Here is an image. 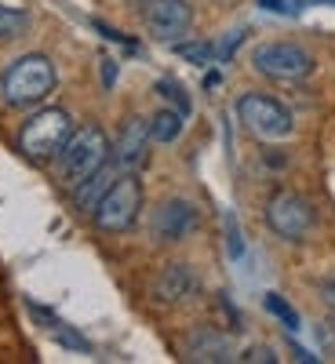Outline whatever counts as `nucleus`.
<instances>
[{
  "label": "nucleus",
  "mask_w": 335,
  "mask_h": 364,
  "mask_svg": "<svg viewBox=\"0 0 335 364\" xmlns=\"http://www.w3.org/2000/svg\"><path fill=\"white\" fill-rule=\"evenodd\" d=\"M55 66L48 55H22L8 66L4 80H0V91H4V102L15 109H29L44 102L55 91Z\"/></svg>",
  "instance_id": "obj_1"
},
{
  "label": "nucleus",
  "mask_w": 335,
  "mask_h": 364,
  "mask_svg": "<svg viewBox=\"0 0 335 364\" xmlns=\"http://www.w3.org/2000/svg\"><path fill=\"white\" fill-rule=\"evenodd\" d=\"M113 154V146L106 139V132L99 124H84L73 128V135L66 139V146L58 149V178L73 190L77 182H84L87 175H95Z\"/></svg>",
  "instance_id": "obj_2"
},
{
  "label": "nucleus",
  "mask_w": 335,
  "mask_h": 364,
  "mask_svg": "<svg viewBox=\"0 0 335 364\" xmlns=\"http://www.w3.org/2000/svg\"><path fill=\"white\" fill-rule=\"evenodd\" d=\"M139 211H142V182L135 171H120L106 197L99 200V208L91 211V219L106 233H124L139 223Z\"/></svg>",
  "instance_id": "obj_3"
},
{
  "label": "nucleus",
  "mask_w": 335,
  "mask_h": 364,
  "mask_svg": "<svg viewBox=\"0 0 335 364\" xmlns=\"http://www.w3.org/2000/svg\"><path fill=\"white\" fill-rule=\"evenodd\" d=\"M70 135H73V117L66 109L51 106V109L33 113L22 124L18 149H22L26 157H33V161H51V157H58V149L66 146Z\"/></svg>",
  "instance_id": "obj_4"
},
{
  "label": "nucleus",
  "mask_w": 335,
  "mask_h": 364,
  "mask_svg": "<svg viewBox=\"0 0 335 364\" xmlns=\"http://www.w3.org/2000/svg\"><path fill=\"white\" fill-rule=\"evenodd\" d=\"M252 66L255 73L270 77V80H281V84H299L314 73V55L302 48V44H288V41H270L259 44L252 51Z\"/></svg>",
  "instance_id": "obj_5"
},
{
  "label": "nucleus",
  "mask_w": 335,
  "mask_h": 364,
  "mask_svg": "<svg viewBox=\"0 0 335 364\" xmlns=\"http://www.w3.org/2000/svg\"><path fill=\"white\" fill-rule=\"evenodd\" d=\"M314 223H317L314 204L292 190H277L266 200V226L288 245H302L314 233Z\"/></svg>",
  "instance_id": "obj_6"
},
{
  "label": "nucleus",
  "mask_w": 335,
  "mask_h": 364,
  "mask_svg": "<svg viewBox=\"0 0 335 364\" xmlns=\"http://www.w3.org/2000/svg\"><path fill=\"white\" fill-rule=\"evenodd\" d=\"M237 117L255 139H266V142L288 139L295 132V117L288 113V106H281L270 95H259V91H248V95L237 99Z\"/></svg>",
  "instance_id": "obj_7"
},
{
  "label": "nucleus",
  "mask_w": 335,
  "mask_h": 364,
  "mask_svg": "<svg viewBox=\"0 0 335 364\" xmlns=\"http://www.w3.org/2000/svg\"><path fill=\"white\" fill-rule=\"evenodd\" d=\"M197 226H201V211L186 197L161 200L157 211H154V219H149V233H154L157 245H179V240H186Z\"/></svg>",
  "instance_id": "obj_8"
},
{
  "label": "nucleus",
  "mask_w": 335,
  "mask_h": 364,
  "mask_svg": "<svg viewBox=\"0 0 335 364\" xmlns=\"http://www.w3.org/2000/svg\"><path fill=\"white\" fill-rule=\"evenodd\" d=\"M139 8H142L146 29L164 44H175L179 37H186L193 26V11L186 0H139Z\"/></svg>",
  "instance_id": "obj_9"
},
{
  "label": "nucleus",
  "mask_w": 335,
  "mask_h": 364,
  "mask_svg": "<svg viewBox=\"0 0 335 364\" xmlns=\"http://www.w3.org/2000/svg\"><path fill=\"white\" fill-rule=\"evenodd\" d=\"M149 146H154V132H149V120L132 113L124 124H120L117 146H113V161L120 171H139L149 161Z\"/></svg>",
  "instance_id": "obj_10"
},
{
  "label": "nucleus",
  "mask_w": 335,
  "mask_h": 364,
  "mask_svg": "<svg viewBox=\"0 0 335 364\" xmlns=\"http://www.w3.org/2000/svg\"><path fill=\"white\" fill-rule=\"evenodd\" d=\"M201 281H197V273L193 266L186 262H171L161 269V277L154 281V299L161 302V306H179V302H190L197 295Z\"/></svg>",
  "instance_id": "obj_11"
},
{
  "label": "nucleus",
  "mask_w": 335,
  "mask_h": 364,
  "mask_svg": "<svg viewBox=\"0 0 335 364\" xmlns=\"http://www.w3.org/2000/svg\"><path fill=\"white\" fill-rule=\"evenodd\" d=\"M120 175V168H117V161H106L95 175H87L84 182H77L73 186V204L84 211V215H91V211L99 208V200L106 197V190L113 186V178Z\"/></svg>",
  "instance_id": "obj_12"
},
{
  "label": "nucleus",
  "mask_w": 335,
  "mask_h": 364,
  "mask_svg": "<svg viewBox=\"0 0 335 364\" xmlns=\"http://www.w3.org/2000/svg\"><path fill=\"white\" fill-rule=\"evenodd\" d=\"M186 353H190V360H233L230 339L219 336V331H208V328H201L197 336L190 339Z\"/></svg>",
  "instance_id": "obj_13"
},
{
  "label": "nucleus",
  "mask_w": 335,
  "mask_h": 364,
  "mask_svg": "<svg viewBox=\"0 0 335 364\" xmlns=\"http://www.w3.org/2000/svg\"><path fill=\"white\" fill-rule=\"evenodd\" d=\"M182 117L179 109H157L149 117V132H154V142H175L182 135Z\"/></svg>",
  "instance_id": "obj_14"
},
{
  "label": "nucleus",
  "mask_w": 335,
  "mask_h": 364,
  "mask_svg": "<svg viewBox=\"0 0 335 364\" xmlns=\"http://www.w3.org/2000/svg\"><path fill=\"white\" fill-rule=\"evenodd\" d=\"M29 29V11L15 4H0V41H18Z\"/></svg>",
  "instance_id": "obj_15"
},
{
  "label": "nucleus",
  "mask_w": 335,
  "mask_h": 364,
  "mask_svg": "<svg viewBox=\"0 0 335 364\" xmlns=\"http://www.w3.org/2000/svg\"><path fill=\"white\" fill-rule=\"evenodd\" d=\"M157 91H161V95L182 113V117H190V109H193V102H190V95H186V87H182L179 80H171V77H161L157 80Z\"/></svg>",
  "instance_id": "obj_16"
},
{
  "label": "nucleus",
  "mask_w": 335,
  "mask_h": 364,
  "mask_svg": "<svg viewBox=\"0 0 335 364\" xmlns=\"http://www.w3.org/2000/svg\"><path fill=\"white\" fill-rule=\"evenodd\" d=\"M175 51L182 58H190V63H197V66H208L211 58H219L216 44H204V41H197V44H175Z\"/></svg>",
  "instance_id": "obj_17"
},
{
  "label": "nucleus",
  "mask_w": 335,
  "mask_h": 364,
  "mask_svg": "<svg viewBox=\"0 0 335 364\" xmlns=\"http://www.w3.org/2000/svg\"><path fill=\"white\" fill-rule=\"evenodd\" d=\"M266 310H270L273 317H281V321H285V328H292V331L299 328V314L288 306V302H285L277 291H270V295H266Z\"/></svg>",
  "instance_id": "obj_18"
},
{
  "label": "nucleus",
  "mask_w": 335,
  "mask_h": 364,
  "mask_svg": "<svg viewBox=\"0 0 335 364\" xmlns=\"http://www.w3.org/2000/svg\"><path fill=\"white\" fill-rule=\"evenodd\" d=\"M226 248H230V259H240L245 255V240H240V226H237V219L233 215H226Z\"/></svg>",
  "instance_id": "obj_19"
},
{
  "label": "nucleus",
  "mask_w": 335,
  "mask_h": 364,
  "mask_svg": "<svg viewBox=\"0 0 335 364\" xmlns=\"http://www.w3.org/2000/svg\"><path fill=\"white\" fill-rule=\"evenodd\" d=\"M317 336H321L324 350H331V353H335V317H331V321H324V324L317 328Z\"/></svg>",
  "instance_id": "obj_20"
},
{
  "label": "nucleus",
  "mask_w": 335,
  "mask_h": 364,
  "mask_svg": "<svg viewBox=\"0 0 335 364\" xmlns=\"http://www.w3.org/2000/svg\"><path fill=\"white\" fill-rule=\"evenodd\" d=\"M240 360H277V357H273V350H266V346H252V350H245Z\"/></svg>",
  "instance_id": "obj_21"
},
{
  "label": "nucleus",
  "mask_w": 335,
  "mask_h": 364,
  "mask_svg": "<svg viewBox=\"0 0 335 364\" xmlns=\"http://www.w3.org/2000/svg\"><path fill=\"white\" fill-rule=\"evenodd\" d=\"M321 295H324V302H328V306L335 310V277H331V281H324V288H321Z\"/></svg>",
  "instance_id": "obj_22"
},
{
  "label": "nucleus",
  "mask_w": 335,
  "mask_h": 364,
  "mask_svg": "<svg viewBox=\"0 0 335 364\" xmlns=\"http://www.w3.org/2000/svg\"><path fill=\"white\" fill-rule=\"evenodd\" d=\"M281 4H285V0H262V8H270V11H285Z\"/></svg>",
  "instance_id": "obj_23"
},
{
  "label": "nucleus",
  "mask_w": 335,
  "mask_h": 364,
  "mask_svg": "<svg viewBox=\"0 0 335 364\" xmlns=\"http://www.w3.org/2000/svg\"><path fill=\"white\" fill-rule=\"evenodd\" d=\"M102 66H106V84H113V63H110V58H102Z\"/></svg>",
  "instance_id": "obj_24"
}]
</instances>
